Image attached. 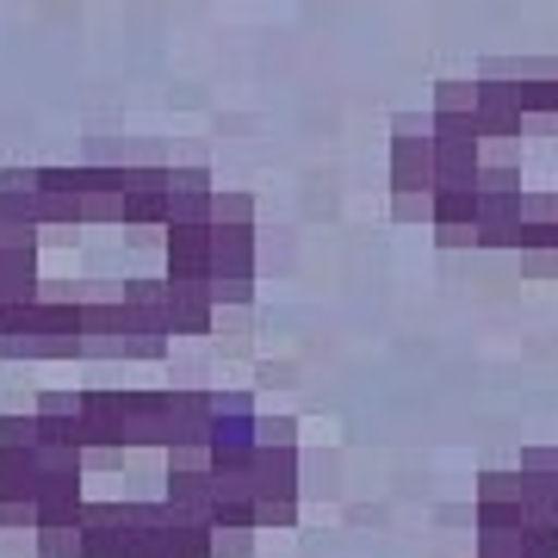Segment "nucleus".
I'll return each instance as SVG.
<instances>
[{
    "label": "nucleus",
    "mask_w": 558,
    "mask_h": 558,
    "mask_svg": "<svg viewBox=\"0 0 558 558\" xmlns=\"http://www.w3.org/2000/svg\"><path fill=\"white\" fill-rule=\"evenodd\" d=\"M211 193L218 180L211 168H168V223H211Z\"/></svg>",
    "instance_id": "nucleus-9"
},
{
    "label": "nucleus",
    "mask_w": 558,
    "mask_h": 558,
    "mask_svg": "<svg viewBox=\"0 0 558 558\" xmlns=\"http://www.w3.org/2000/svg\"><path fill=\"white\" fill-rule=\"evenodd\" d=\"M527 279H558V248H515Z\"/></svg>",
    "instance_id": "nucleus-24"
},
{
    "label": "nucleus",
    "mask_w": 558,
    "mask_h": 558,
    "mask_svg": "<svg viewBox=\"0 0 558 558\" xmlns=\"http://www.w3.org/2000/svg\"><path fill=\"white\" fill-rule=\"evenodd\" d=\"M124 447L131 453H168V391H149V385H124Z\"/></svg>",
    "instance_id": "nucleus-3"
},
{
    "label": "nucleus",
    "mask_w": 558,
    "mask_h": 558,
    "mask_svg": "<svg viewBox=\"0 0 558 558\" xmlns=\"http://www.w3.org/2000/svg\"><path fill=\"white\" fill-rule=\"evenodd\" d=\"M521 484H527L521 478V465H484L478 484H472V497L478 502H527L521 497Z\"/></svg>",
    "instance_id": "nucleus-13"
},
{
    "label": "nucleus",
    "mask_w": 558,
    "mask_h": 558,
    "mask_svg": "<svg viewBox=\"0 0 558 558\" xmlns=\"http://www.w3.org/2000/svg\"><path fill=\"white\" fill-rule=\"evenodd\" d=\"M435 230V248L459 255V248H478V223H428Z\"/></svg>",
    "instance_id": "nucleus-22"
},
{
    "label": "nucleus",
    "mask_w": 558,
    "mask_h": 558,
    "mask_svg": "<svg viewBox=\"0 0 558 558\" xmlns=\"http://www.w3.org/2000/svg\"><path fill=\"white\" fill-rule=\"evenodd\" d=\"M391 218L398 223H435V193H391Z\"/></svg>",
    "instance_id": "nucleus-20"
},
{
    "label": "nucleus",
    "mask_w": 558,
    "mask_h": 558,
    "mask_svg": "<svg viewBox=\"0 0 558 558\" xmlns=\"http://www.w3.org/2000/svg\"><path fill=\"white\" fill-rule=\"evenodd\" d=\"M211 279H255V223H211Z\"/></svg>",
    "instance_id": "nucleus-11"
},
{
    "label": "nucleus",
    "mask_w": 558,
    "mask_h": 558,
    "mask_svg": "<svg viewBox=\"0 0 558 558\" xmlns=\"http://www.w3.org/2000/svg\"><path fill=\"white\" fill-rule=\"evenodd\" d=\"M260 527H211V558H248Z\"/></svg>",
    "instance_id": "nucleus-19"
},
{
    "label": "nucleus",
    "mask_w": 558,
    "mask_h": 558,
    "mask_svg": "<svg viewBox=\"0 0 558 558\" xmlns=\"http://www.w3.org/2000/svg\"><path fill=\"white\" fill-rule=\"evenodd\" d=\"M255 416L260 410H211V472H248L255 465Z\"/></svg>",
    "instance_id": "nucleus-4"
},
{
    "label": "nucleus",
    "mask_w": 558,
    "mask_h": 558,
    "mask_svg": "<svg viewBox=\"0 0 558 558\" xmlns=\"http://www.w3.org/2000/svg\"><path fill=\"white\" fill-rule=\"evenodd\" d=\"M211 223H255V193L218 186V193H211Z\"/></svg>",
    "instance_id": "nucleus-16"
},
{
    "label": "nucleus",
    "mask_w": 558,
    "mask_h": 558,
    "mask_svg": "<svg viewBox=\"0 0 558 558\" xmlns=\"http://www.w3.org/2000/svg\"><path fill=\"white\" fill-rule=\"evenodd\" d=\"M81 428H87V453H131L124 447V403L106 385L81 391Z\"/></svg>",
    "instance_id": "nucleus-7"
},
{
    "label": "nucleus",
    "mask_w": 558,
    "mask_h": 558,
    "mask_svg": "<svg viewBox=\"0 0 558 558\" xmlns=\"http://www.w3.org/2000/svg\"><path fill=\"white\" fill-rule=\"evenodd\" d=\"M168 447H211V391L168 385Z\"/></svg>",
    "instance_id": "nucleus-6"
},
{
    "label": "nucleus",
    "mask_w": 558,
    "mask_h": 558,
    "mask_svg": "<svg viewBox=\"0 0 558 558\" xmlns=\"http://www.w3.org/2000/svg\"><path fill=\"white\" fill-rule=\"evenodd\" d=\"M391 193H435V112L391 119Z\"/></svg>",
    "instance_id": "nucleus-2"
},
{
    "label": "nucleus",
    "mask_w": 558,
    "mask_h": 558,
    "mask_svg": "<svg viewBox=\"0 0 558 558\" xmlns=\"http://www.w3.org/2000/svg\"><path fill=\"white\" fill-rule=\"evenodd\" d=\"M0 360H81V304H0Z\"/></svg>",
    "instance_id": "nucleus-1"
},
{
    "label": "nucleus",
    "mask_w": 558,
    "mask_h": 558,
    "mask_svg": "<svg viewBox=\"0 0 558 558\" xmlns=\"http://www.w3.org/2000/svg\"><path fill=\"white\" fill-rule=\"evenodd\" d=\"M478 527H534L527 502H478Z\"/></svg>",
    "instance_id": "nucleus-17"
},
{
    "label": "nucleus",
    "mask_w": 558,
    "mask_h": 558,
    "mask_svg": "<svg viewBox=\"0 0 558 558\" xmlns=\"http://www.w3.org/2000/svg\"><path fill=\"white\" fill-rule=\"evenodd\" d=\"M435 223H478V186H435Z\"/></svg>",
    "instance_id": "nucleus-15"
},
{
    "label": "nucleus",
    "mask_w": 558,
    "mask_h": 558,
    "mask_svg": "<svg viewBox=\"0 0 558 558\" xmlns=\"http://www.w3.org/2000/svg\"><path fill=\"white\" fill-rule=\"evenodd\" d=\"M440 112H478V81H435Z\"/></svg>",
    "instance_id": "nucleus-18"
},
{
    "label": "nucleus",
    "mask_w": 558,
    "mask_h": 558,
    "mask_svg": "<svg viewBox=\"0 0 558 558\" xmlns=\"http://www.w3.org/2000/svg\"><path fill=\"white\" fill-rule=\"evenodd\" d=\"M32 553L38 558H87V527H38Z\"/></svg>",
    "instance_id": "nucleus-14"
},
{
    "label": "nucleus",
    "mask_w": 558,
    "mask_h": 558,
    "mask_svg": "<svg viewBox=\"0 0 558 558\" xmlns=\"http://www.w3.org/2000/svg\"><path fill=\"white\" fill-rule=\"evenodd\" d=\"M161 274L211 279V223H168L161 230Z\"/></svg>",
    "instance_id": "nucleus-5"
},
{
    "label": "nucleus",
    "mask_w": 558,
    "mask_h": 558,
    "mask_svg": "<svg viewBox=\"0 0 558 558\" xmlns=\"http://www.w3.org/2000/svg\"><path fill=\"white\" fill-rule=\"evenodd\" d=\"M260 447H299V416H255Z\"/></svg>",
    "instance_id": "nucleus-21"
},
{
    "label": "nucleus",
    "mask_w": 558,
    "mask_h": 558,
    "mask_svg": "<svg viewBox=\"0 0 558 558\" xmlns=\"http://www.w3.org/2000/svg\"><path fill=\"white\" fill-rule=\"evenodd\" d=\"M534 527H478L472 553L478 558H534Z\"/></svg>",
    "instance_id": "nucleus-12"
},
{
    "label": "nucleus",
    "mask_w": 558,
    "mask_h": 558,
    "mask_svg": "<svg viewBox=\"0 0 558 558\" xmlns=\"http://www.w3.org/2000/svg\"><path fill=\"white\" fill-rule=\"evenodd\" d=\"M0 534H38V502H0Z\"/></svg>",
    "instance_id": "nucleus-23"
},
{
    "label": "nucleus",
    "mask_w": 558,
    "mask_h": 558,
    "mask_svg": "<svg viewBox=\"0 0 558 558\" xmlns=\"http://www.w3.org/2000/svg\"><path fill=\"white\" fill-rule=\"evenodd\" d=\"M478 248H490V255L521 248V186L515 193H484L478 186Z\"/></svg>",
    "instance_id": "nucleus-8"
},
{
    "label": "nucleus",
    "mask_w": 558,
    "mask_h": 558,
    "mask_svg": "<svg viewBox=\"0 0 558 558\" xmlns=\"http://www.w3.org/2000/svg\"><path fill=\"white\" fill-rule=\"evenodd\" d=\"M32 410H38V416H81V391H44Z\"/></svg>",
    "instance_id": "nucleus-25"
},
{
    "label": "nucleus",
    "mask_w": 558,
    "mask_h": 558,
    "mask_svg": "<svg viewBox=\"0 0 558 558\" xmlns=\"http://www.w3.org/2000/svg\"><path fill=\"white\" fill-rule=\"evenodd\" d=\"M515 465L521 472H539V478H558V447H527Z\"/></svg>",
    "instance_id": "nucleus-26"
},
{
    "label": "nucleus",
    "mask_w": 558,
    "mask_h": 558,
    "mask_svg": "<svg viewBox=\"0 0 558 558\" xmlns=\"http://www.w3.org/2000/svg\"><path fill=\"white\" fill-rule=\"evenodd\" d=\"M168 329L174 336H211L218 329V304L205 279H168Z\"/></svg>",
    "instance_id": "nucleus-10"
}]
</instances>
